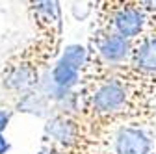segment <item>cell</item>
Wrapping results in <instances>:
<instances>
[{"mask_svg":"<svg viewBox=\"0 0 156 154\" xmlns=\"http://www.w3.org/2000/svg\"><path fill=\"white\" fill-rule=\"evenodd\" d=\"M93 108L99 113H115L126 104V91L117 82H106L91 97Z\"/></svg>","mask_w":156,"mask_h":154,"instance_id":"cell-1","label":"cell"},{"mask_svg":"<svg viewBox=\"0 0 156 154\" xmlns=\"http://www.w3.org/2000/svg\"><path fill=\"white\" fill-rule=\"evenodd\" d=\"M145 24V15L143 9L136 4H128L123 6L115 11L113 15V28L115 33H119L126 39H132V37L140 35Z\"/></svg>","mask_w":156,"mask_h":154,"instance_id":"cell-2","label":"cell"},{"mask_svg":"<svg viewBox=\"0 0 156 154\" xmlns=\"http://www.w3.org/2000/svg\"><path fill=\"white\" fill-rule=\"evenodd\" d=\"M151 138L141 128L125 126L115 136V154H149Z\"/></svg>","mask_w":156,"mask_h":154,"instance_id":"cell-3","label":"cell"},{"mask_svg":"<svg viewBox=\"0 0 156 154\" xmlns=\"http://www.w3.org/2000/svg\"><path fill=\"white\" fill-rule=\"evenodd\" d=\"M45 134L56 143L71 145L78 138V124L69 115H52L45 124Z\"/></svg>","mask_w":156,"mask_h":154,"instance_id":"cell-4","label":"cell"},{"mask_svg":"<svg viewBox=\"0 0 156 154\" xmlns=\"http://www.w3.org/2000/svg\"><path fill=\"white\" fill-rule=\"evenodd\" d=\"M39 82V74L37 71L30 65V63H21V65H15L8 76L4 80V86L9 89V91H15V93H26V91H32L35 89Z\"/></svg>","mask_w":156,"mask_h":154,"instance_id":"cell-5","label":"cell"},{"mask_svg":"<svg viewBox=\"0 0 156 154\" xmlns=\"http://www.w3.org/2000/svg\"><path fill=\"white\" fill-rule=\"evenodd\" d=\"M99 52L108 63H121L130 54V41L119 33H106L99 41Z\"/></svg>","mask_w":156,"mask_h":154,"instance_id":"cell-6","label":"cell"},{"mask_svg":"<svg viewBox=\"0 0 156 154\" xmlns=\"http://www.w3.org/2000/svg\"><path fill=\"white\" fill-rule=\"evenodd\" d=\"M17 111L21 113H30V115H35V117H50V111L54 110V106L43 97L37 89H32V91H26L21 95V99L17 102Z\"/></svg>","mask_w":156,"mask_h":154,"instance_id":"cell-7","label":"cell"},{"mask_svg":"<svg viewBox=\"0 0 156 154\" xmlns=\"http://www.w3.org/2000/svg\"><path fill=\"white\" fill-rule=\"evenodd\" d=\"M48 74H50L52 82L63 89H73L78 84V80H80V71L62 60H58V63L52 67V71Z\"/></svg>","mask_w":156,"mask_h":154,"instance_id":"cell-8","label":"cell"},{"mask_svg":"<svg viewBox=\"0 0 156 154\" xmlns=\"http://www.w3.org/2000/svg\"><path fill=\"white\" fill-rule=\"evenodd\" d=\"M134 63L141 71H156V37H151L138 47V50L134 52Z\"/></svg>","mask_w":156,"mask_h":154,"instance_id":"cell-9","label":"cell"},{"mask_svg":"<svg viewBox=\"0 0 156 154\" xmlns=\"http://www.w3.org/2000/svg\"><path fill=\"white\" fill-rule=\"evenodd\" d=\"M60 60L65 61V63H69V65H73V67H76L78 71H80L82 65L86 63V48L82 45H78V43L69 45V47H65V50H63Z\"/></svg>","mask_w":156,"mask_h":154,"instance_id":"cell-10","label":"cell"},{"mask_svg":"<svg viewBox=\"0 0 156 154\" xmlns=\"http://www.w3.org/2000/svg\"><path fill=\"white\" fill-rule=\"evenodd\" d=\"M9 121H11V111L9 110H0V134L6 130Z\"/></svg>","mask_w":156,"mask_h":154,"instance_id":"cell-11","label":"cell"},{"mask_svg":"<svg viewBox=\"0 0 156 154\" xmlns=\"http://www.w3.org/2000/svg\"><path fill=\"white\" fill-rule=\"evenodd\" d=\"M11 149V145H9V141L4 138V134H0V154H6L8 150Z\"/></svg>","mask_w":156,"mask_h":154,"instance_id":"cell-12","label":"cell"},{"mask_svg":"<svg viewBox=\"0 0 156 154\" xmlns=\"http://www.w3.org/2000/svg\"><path fill=\"white\" fill-rule=\"evenodd\" d=\"M39 154H58L54 149H50V147H47V149H43L41 152H39Z\"/></svg>","mask_w":156,"mask_h":154,"instance_id":"cell-13","label":"cell"}]
</instances>
